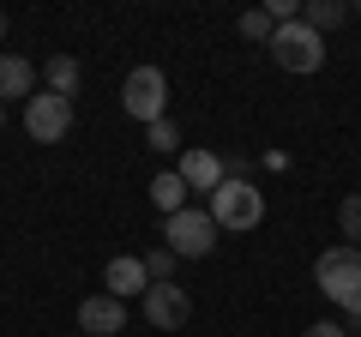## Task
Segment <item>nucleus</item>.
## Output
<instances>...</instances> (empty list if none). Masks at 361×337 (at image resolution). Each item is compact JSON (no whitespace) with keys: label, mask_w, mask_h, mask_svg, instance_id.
Wrapping results in <instances>:
<instances>
[{"label":"nucleus","mask_w":361,"mask_h":337,"mask_svg":"<svg viewBox=\"0 0 361 337\" xmlns=\"http://www.w3.org/2000/svg\"><path fill=\"white\" fill-rule=\"evenodd\" d=\"M139 259H145V277H151V283H175V253H169V247H151Z\"/></svg>","instance_id":"nucleus-16"},{"label":"nucleus","mask_w":361,"mask_h":337,"mask_svg":"<svg viewBox=\"0 0 361 337\" xmlns=\"http://www.w3.org/2000/svg\"><path fill=\"white\" fill-rule=\"evenodd\" d=\"M337 229H343V247H361V193H349L337 205Z\"/></svg>","instance_id":"nucleus-15"},{"label":"nucleus","mask_w":361,"mask_h":337,"mask_svg":"<svg viewBox=\"0 0 361 337\" xmlns=\"http://www.w3.org/2000/svg\"><path fill=\"white\" fill-rule=\"evenodd\" d=\"M265 49H271V61L283 66V73H301V78L325 66V37H313V30L301 25V18H295V25H277Z\"/></svg>","instance_id":"nucleus-2"},{"label":"nucleus","mask_w":361,"mask_h":337,"mask_svg":"<svg viewBox=\"0 0 361 337\" xmlns=\"http://www.w3.org/2000/svg\"><path fill=\"white\" fill-rule=\"evenodd\" d=\"M313 283H319L325 301H337L349 319H361V247H331V253H319V259H313Z\"/></svg>","instance_id":"nucleus-1"},{"label":"nucleus","mask_w":361,"mask_h":337,"mask_svg":"<svg viewBox=\"0 0 361 337\" xmlns=\"http://www.w3.org/2000/svg\"><path fill=\"white\" fill-rule=\"evenodd\" d=\"M349 18H361V0H349Z\"/></svg>","instance_id":"nucleus-20"},{"label":"nucleus","mask_w":361,"mask_h":337,"mask_svg":"<svg viewBox=\"0 0 361 337\" xmlns=\"http://www.w3.org/2000/svg\"><path fill=\"white\" fill-rule=\"evenodd\" d=\"M180 181H187V193H217L223 187V157L217 151H180Z\"/></svg>","instance_id":"nucleus-9"},{"label":"nucleus","mask_w":361,"mask_h":337,"mask_svg":"<svg viewBox=\"0 0 361 337\" xmlns=\"http://www.w3.org/2000/svg\"><path fill=\"white\" fill-rule=\"evenodd\" d=\"M145 139H151V151H180V127H175V121H151V127H145Z\"/></svg>","instance_id":"nucleus-17"},{"label":"nucleus","mask_w":361,"mask_h":337,"mask_svg":"<svg viewBox=\"0 0 361 337\" xmlns=\"http://www.w3.org/2000/svg\"><path fill=\"white\" fill-rule=\"evenodd\" d=\"M211 223L217 229H259L265 223V193H259L253 181H223L217 193H211Z\"/></svg>","instance_id":"nucleus-3"},{"label":"nucleus","mask_w":361,"mask_h":337,"mask_svg":"<svg viewBox=\"0 0 361 337\" xmlns=\"http://www.w3.org/2000/svg\"><path fill=\"white\" fill-rule=\"evenodd\" d=\"M121 109H127L139 127L163 121L169 115V78H163V66H133L127 85H121Z\"/></svg>","instance_id":"nucleus-5"},{"label":"nucleus","mask_w":361,"mask_h":337,"mask_svg":"<svg viewBox=\"0 0 361 337\" xmlns=\"http://www.w3.org/2000/svg\"><path fill=\"white\" fill-rule=\"evenodd\" d=\"M0 127H6V103H0Z\"/></svg>","instance_id":"nucleus-22"},{"label":"nucleus","mask_w":361,"mask_h":337,"mask_svg":"<svg viewBox=\"0 0 361 337\" xmlns=\"http://www.w3.org/2000/svg\"><path fill=\"white\" fill-rule=\"evenodd\" d=\"M271 30H277V25H271L265 6H259V13H241V37L247 42H271Z\"/></svg>","instance_id":"nucleus-18"},{"label":"nucleus","mask_w":361,"mask_h":337,"mask_svg":"<svg viewBox=\"0 0 361 337\" xmlns=\"http://www.w3.org/2000/svg\"><path fill=\"white\" fill-rule=\"evenodd\" d=\"M301 25L313 37H331L337 25H349V0H301Z\"/></svg>","instance_id":"nucleus-12"},{"label":"nucleus","mask_w":361,"mask_h":337,"mask_svg":"<svg viewBox=\"0 0 361 337\" xmlns=\"http://www.w3.org/2000/svg\"><path fill=\"white\" fill-rule=\"evenodd\" d=\"M25 133L37 145H61L73 133V97H54V91H37L25 103Z\"/></svg>","instance_id":"nucleus-6"},{"label":"nucleus","mask_w":361,"mask_h":337,"mask_svg":"<svg viewBox=\"0 0 361 337\" xmlns=\"http://www.w3.org/2000/svg\"><path fill=\"white\" fill-rule=\"evenodd\" d=\"M301 337H349V331H343V325H325V319H319V325H307Z\"/></svg>","instance_id":"nucleus-19"},{"label":"nucleus","mask_w":361,"mask_h":337,"mask_svg":"<svg viewBox=\"0 0 361 337\" xmlns=\"http://www.w3.org/2000/svg\"><path fill=\"white\" fill-rule=\"evenodd\" d=\"M0 42H6V13H0Z\"/></svg>","instance_id":"nucleus-21"},{"label":"nucleus","mask_w":361,"mask_h":337,"mask_svg":"<svg viewBox=\"0 0 361 337\" xmlns=\"http://www.w3.org/2000/svg\"><path fill=\"white\" fill-rule=\"evenodd\" d=\"M121 325H127V301H115L109 289L78 301V331L85 337H121Z\"/></svg>","instance_id":"nucleus-8"},{"label":"nucleus","mask_w":361,"mask_h":337,"mask_svg":"<svg viewBox=\"0 0 361 337\" xmlns=\"http://www.w3.org/2000/svg\"><path fill=\"white\" fill-rule=\"evenodd\" d=\"M139 307H145V319H151L157 331H180V325L193 319V295H187L180 283H151L139 295Z\"/></svg>","instance_id":"nucleus-7"},{"label":"nucleus","mask_w":361,"mask_h":337,"mask_svg":"<svg viewBox=\"0 0 361 337\" xmlns=\"http://www.w3.org/2000/svg\"><path fill=\"white\" fill-rule=\"evenodd\" d=\"M103 289L115 301H127V295H145L151 289V277H145V259L139 253H121V259H109V271H103Z\"/></svg>","instance_id":"nucleus-10"},{"label":"nucleus","mask_w":361,"mask_h":337,"mask_svg":"<svg viewBox=\"0 0 361 337\" xmlns=\"http://www.w3.org/2000/svg\"><path fill=\"white\" fill-rule=\"evenodd\" d=\"M217 223H211V211H175V217H163V247L175 253V259H205L211 247H217Z\"/></svg>","instance_id":"nucleus-4"},{"label":"nucleus","mask_w":361,"mask_h":337,"mask_svg":"<svg viewBox=\"0 0 361 337\" xmlns=\"http://www.w3.org/2000/svg\"><path fill=\"white\" fill-rule=\"evenodd\" d=\"M18 97H37V66L25 54H0V103H18Z\"/></svg>","instance_id":"nucleus-11"},{"label":"nucleus","mask_w":361,"mask_h":337,"mask_svg":"<svg viewBox=\"0 0 361 337\" xmlns=\"http://www.w3.org/2000/svg\"><path fill=\"white\" fill-rule=\"evenodd\" d=\"M42 78H49L54 97H78V78H85V73H78L73 54H54V61H42Z\"/></svg>","instance_id":"nucleus-14"},{"label":"nucleus","mask_w":361,"mask_h":337,"mask_svg":"<svg viewBox=\"0 0 361 337\" xmlns=\"http://www.w3.org/2000/svg\"><path fill=\"white\" fill-rule=\"evenodd\" d=\"M151 199H157V211H163V217H175V211H187V181H180L175 168H163V175L151 181Z\"/></svg>","instance_id":"nucleus-13"}]
</instances>
